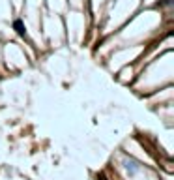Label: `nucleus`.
<instances>
[{
    "instance_id": "nucleus-1",
    "label": "nucleus",
    "mask_w": 174,
    "mask_h": 180,
    "mask_svg": "<svg viewBox=\"0 0 174 180\" xmlns=\"http://www.w3.org/2000/svg\"><path fill=\"white\" fill-rule=\"evenodd\" d=\"M15 28H17V30L21 32V34L24 32V30H22V25H21V21H15Z\"/></svg>"
}]
</instances>
